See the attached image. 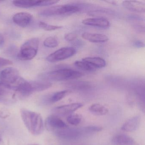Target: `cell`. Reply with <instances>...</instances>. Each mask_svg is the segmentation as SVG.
<instances>
[{
    "label": "cell",
    "instance_id": "obj_1",
    "mask_svg": "<svg viewBox=\"0 0 145 145\" xmlns=\"http://www.w3.org/2000/svg\"><path fill=\"white\" fill-rule=\"evenodd\" d=\"M21 117L29 131L34 135L42 134L44 124L41 115L39 113L23 108L21 109Z\"/></svg>",
    "mask_w": 145,
    "mask_h": 145
},
{
    "label": "cell",
    "instance_id": "obj_2",
    "mask_svg": "<svg viewBox=\"0 0 145 145\" xmlns=\"http://www.w3.org/2000/svg\"><path fill=\"white\" fill-rule=\"evenodd\" d=\"M83 75L82 73L76 70L69 69H61L42 73L39 76L44 80L58 81L75 79L80 78Z\"/></svg>",
    "mask_w": 145,
    "mask_h": 145
},
{
    "label": "cell",
    "instance_id": "obj_3",
    "mask_svg": "<svg viewBox=\"0 0 145 145\" xmlns=\"http://www.w3.org/2000/svg\"><path fill=\"white\" fill-rule=\"evenodd\" d=\"M80 10L81 8L75 5H57L44 9L40 14L45 17L65 16L76 13Z\"/></svg>",
    "mask_w": 145,
    "mask_h": 145
},
{
    "label": "cell",
    "instance_id": "obj_4",
    "mask_svg": "<svg viewBox=\"0 0 145 145\" xmlns=\"http://www.w3.org/2000/svg\"><path fill=\"white\" fill-rule=\"evenodd\" d=\"M39 40L38 38H32L26 41L21 48L18 55V59L29 61L34 58L38 53Z\"/></svg>",
    "mask_w": 145,
    "mask_h": 145
},
{
    "label": "cell",
    "instance_id": "obj_5",
    "mask_svg": "<svg viewBox=\"0 0 145 145\" xmlns=\"http://www.w3.org/2000/svg\"><path fill=\"white\" fill-rule=\"evenodd\" d=\"M17 69L12 67L7 68L0 74V85L5 89L12 90L20 79Z\"/></svg>",
    "mask_w": 145,
    "mask_h": 145
},
{
    "label": "cell",
    "instance_id": "obj_6",
    "mask_svg": "<svg viewBox=\"0 0 145 145\" xmlns=\"http://www.w3.org/2000/svg\"><path fill=\"white\" fill-rule=\"evenodd\" d=\"M76 52V49L73 47H63L50 54L46 57V60L51 63L61 61L73 56Z\"/></svg>",
    "mask_w": 145,
    "mask_h": 145
},
{
    "label": "cell",
    "instance_id": "obj_7",
    "mask_svg": "<svg viewBox=\"0 0 145 145\" xmlns=\"http://www.w3.org/2000/svg\"><path fill=\"white\" fill-rule=\"evenodd\" d=\"M45 126L47 130L52 133L61 129L69 127L61 119L54 114L50 115L46 118Z\"/></svg>",
    "mask_w": 145,
    "mask_h": 145
},
{
    "label": "cell",
    "instance_id": "obj_8",
    "mask_svg": "<svg viewBox=\"0 0 145 145\" xmlns=\"http://www.w3.org/2000/svg\"><path fill=\"white\" fill-rule=\"evenodd\" d=\"M84 106L83 103H71L62 105L55 108L52 110L53 114L58 116H65L70 115L74 112Z\"/></svg>",
    "mask_w": 145,
    "mask_h": 145
},
{
    "label": "cell",
    "instance_id": "obj_9",
    "mask_svg": "<svg viewBox=\"0 0 145 145\" xmlns=\"http://www.w3.org/2000/svg\"><path fill=\"white\" fill-rule=\"evenodd\" d=\"M56 136L67 140H74L81 136L80 129H74L68 127L61 129L53 132Z\"/></svg>",
    "mask_w": 145,
    "mask_h": 145
},
{
    "label": "cell",
    "instance_id": "obj_10",
    "mask_svg": "<svg viewBox=\"0 0 145 145\" xmlns=\"http://www.w3.org/2000/svg\"><path fill=\"white\" fill-rule=\"evenodd\" d=\"M83 24L87 26L96 27L103 29H108L110 27V23L106 18L104 17L92 18L84 19Z\"/></svg>",
    "mask_w": 145,
    "mask_h": 145
},
{
    "label": "cell",
    "instance_id": "obj_11",
    "mask_svg": "<svg viewBox=\"0 0 145 145\" xmlns=\"http://www.w3.org/2000/svg\"><path fill=\"white\" fill-rule=\"evenodd\" d=\"M33 16L27 12H18L14 15L12 17L13 22L21 27L25 28L31 23Z\"/></svg>",
    "mask_w": 145,
    "mask_h": 145
},
{
    "label": "cell",
    "instance_id": "obj_12",
    "mask_svg": "<svg viewBox=\"0 0 145 145\" xmlns=\"http://www.w3.org/2000/svg\"><path fill=\"white\" fill-rule=\"evenodd\" d=\"M70 92V91L68 90H65L48 95L44 97L42 103L44 105H49L55 103L63 99Z\"/></svg>",
    "mask_w": 145,
    "mask_h": 145
},
{
    "label": "cell",
    "instance_id": "obj_13",
    "mask_svg": "<svg viewBox=\"0 0 145 145\" xmlns=\"http://www.w3.org/2000/svg\"><path fill=\"white\" fill-rule=\"evenodd\" d=\"M123 6L129 10L142 13L145 11V5L143 2L137 1H125L122 3Z\"/></svg>",
    "mask_w": 145,
    "mask_h": 145
},
{
    "label": "cell",
    "instance_id": "obj_14",
    "mask_svg": "<svg viewBox=\"0 0 145 145\" xmlns=\"http://www.w3.org/2000/svg\"><path fill=\"white\" fill-rule=\"evenodd\" d=\"M114 145H139L132 137L124 134H118L114 136L112 140Z\"/></svg>",
    "mask_w": 145,
    "mask_h": 145
},
{
    "label": "cell",
    "instance_id": "obj_15",
    "mask_svg": "<svg viewBox=\"0 0 145 145\" xmlns=\"http://www.w3.org/2000/svg\"><path fill=\"white\" fill-rule=\"evenodd\" d=\"M140 116L139 115L134 116L123 124L121 129L127 132H132L138 129L140 123Z\"/></svg>",
    "mask_w": 145,
    "mask_h": 145
},
{
    "label": "cell",
    "instance_id": "obj_16",
    "mask_svg": "<svg viewBox=\"0 0 145 145\" xmlns=\"http://www.w3.org/2000/svg\"><path fill=\"white\" fill-rule=\"evenodd\" d=\"M82 37L86 40L95 43H104L108 41V37L102 34L85 32L82 35Z\"/></svg>",
    "mask_w": 145,
    "mask_h": 145
},
{
    "label": "cell",
    "instance_id": "obj_17",
    "mask_svg": "<svg viewBox=\"0 0 145 145\" xmlns=\"http://www.w3.org/2000/svg\"><path fill=\"white\" fill-rule=\"evenodd\" d=\"M33 93L35 92L43 91L50 88L52 84L47 81H35L30 82Z\"/></svg>",
    "mask_w": 145,
    "mask_h": 145
},
{
    "label": "cell",
    "instance_id": "obj_18",
    "mask_svg": "<svg viewBox=\"0 0 145 145\" xmlns=\"http://www.w3.org/2000/svg\"><path fill=\"white\" fill-rule=\"evenodd\" d=\"M13 4L17 7L29 8L43 6V1H14Z\"/></svg>",
    "mask_w": 145,
    "mask_h": 145
},
{
    "label": "cell",
    "instance_id": "obj_19",
    "mask_svg": "<svg viewBox=\"0 0 145 145\" xmlns=\"http://www.w3.org/2000/svg\"><path fill=\"white\" fill-rule=\"evenodd\" d=\"M82 60L88 63L96 69L104 67L106 65V61L101 57H85Z\"/></svg>",
    "mask_w": 145,
    "mask_h": 145
},
{
    "label": "cell",
    "instance_id": "obj_20",
    "mask_svg": "<svg viewBox=\"0 0 145 145\" xmlns=\"http://www.w3.org/2000/svg\"><path fill=\"white\" fill-rule=\"evenodd\" d=\"M89 110L93 114L97 115H106L108 113V110L105 106L99 103H94L89 107Z\"/></svg>",
    "mask_w": 145,
    "mask_h": 145
},
{
    "label": "cell",
    "instance_id": "obj_21",
    "mask_svg": "<svg viewBox=\"0 0 145 145\" xmlns=\"http://www.w3.org/2000/svg\"><path fill=\"white\" fill-rule=\"evenodd\" d=\"M80 129L81 135H90V134L99 132L101 131L103 129L101 126L91 125V126L83 127Z\"/></svg>",
    "mask_w": 145,
    "mask_h": 145
},
{
    "label": "cell",
    "instance_id": "obj_22",
    "mask_svg": "<svg viewBox=\"0 0 145 145\" xmlns=\"http://www.w3.org/2000/svg\"><path fill=\"white\" fill-rule=\"evenodd\" d=\"M82 117L81 115L78 114H72L68 116L67 122L69 124L72 125H77L82 121Z\"/></svg>",
    "mask_w": 145,
    "mask_h": 145
},
{
    "label": "cell",
    "instance_id": "obj_23",
    "mask_svg": "<svg viewBox=\"0 0 145 145\" xmlns=\"http://www.w3.org/2000/svg\"><path fill=\"white\" fill-rule=\"evenodd\" d=\"M74 65L77 67L78 68L84 71L91 72V71H95L96 69L92 67L90 64H89L88 63L83 61V60L82 61H76L74 63Z\"/></svg>",
    "mask_w": 145,
    "mask_h": 145
},
{
    "label": "cell",
    "instance_id": "obj_24",
    "mask_svg": "<svg viewBox=\"0 0 145 145\" xmlns=\"http://www.w3.org/2000/svg\"><path fill=\"white\" fill-rule=\"evenodd\" d=\"M58 44L57 39L54 37H48L44 42V46L48 48H55L58 45Z\"/></svg>",
    "mask_w": 145,
    "mask_h": 145
},
{
    "label": "cell",
    "instance_id": "obj_25",
    "mask_svg": "<svg viewBox=\"0 0 145 145\" xmlns=\"http://www.w3.org/2000/svg\"><path fill=\"white\" fill-rule=\"evenodd\" d=\"M39 27L40 28L46 30V31H50L57 30L63 27L61 26H55V25H50L47 24L44 22H40L39 23Z\"/></svg>",
    "mask_w": 145,
    "mask_h": 145
},
{
    "label": "cell",
    "instance_id": "obj_26",
    "mask_svg": "<svg viewBox=\"0 0 145 145\" xmlns=\"http://www.w3.org/2000/svg\"><path fill=\"white\" fill-rule=\"evenodd\" d=\"M69 86L73 89H87L89 87V85L88 83L84 82H72L69 84Z\"/></svg>",
    "mask_w": 145,
    "mask_h": 145
},
{
    "label": "cell",
    "instance_id": "obj_27",
    "mask_svg": "<svg viewBox=\"0 0 145 145\" xmlns=\"http://www.w3.org/2000/svg\"><path fill=\"white\" fill-rule=\"evenodd\" d=\"M10 115V112L7 108H3L0 110V118L2 119L7 118Z\"/></svg>",
    "mask_w": 145,
    "mask_h": 145
},
{
    "label": "cell",
    "instance_id": "obj_28",
    "mask_svg": "<svg viewBox=\"0 0 145 145\" xmlns=\"http://www.w3.org/2000/svg\"><path fill=\"white\" fill-rule=\"evenodd\" d=\"M77 38V34L74 33H68L64 35V39L68 41H74Z\"/></svg>",
    "mask_w": 145,
    "mask_h": 145
},
{
    "label": "cell",
    "instance_id": "obj_29",
    "mask_svg": "<svg viewBox=\"0 0 145 145\" xmlns=\"http://www.w3.org/2000/svg\"><path fill=\"white\" fill-rule=\"evenodd\" d=\"M12 63H13L12 61L8 59L0 57V68L8 65H12Z\"/></svg>",
    "mask_w": 145,
    "mask_h": 145
},
{
    "label": "cell",
    "instance_id": "obj_30",
    "mask_svg": "<svg viewBox=\"0 0 145 145\" xmlns=\"http://www.w3.org/2000/svg\"><path fill=\"white\" fill-rule=\"evenodd\" d=\"M134 27L137 31H139V32H144L145 29H144V25L141 24L137 23L135 24L134 26Z\"/></svg>",
    "mask_w": 145,
    "mask_h": 145
},
{
    "label": "cell",
    "instance_id": "obj_31",
    "mask_svg": "<svg viewBox=\"0 0 145 145\" xmlns=\"http://www.w3.org/2000/svg\"><path fill=\"white\" fill-rule=\"evenodd\" d=\"M133 45L137 48H142L144 47V44L141 40H136L133 43Z\"/></svg>",
    "mask_w": 145,
    "mask_h": 145
},
{
    "label": "cell",
    "instance_id": "obj_32",
    "mask_svg": "<svg viewBox=\"0 0 145 145\" xmlns=\"http://www.w3.org/2000/svg\"><path fill=\"white\" fill-rule=\"evenodd\" d=\"M5 38L2 34L0 33V48L3 47L5 44Z\"/></svg>",
    "mask_w": 145,
    "mask_h": 145
},
{
    "label": "cell",
    "instance_id": "obj_33",
    "mask_svg": "<svg viewBox=\"0 0 145 145\" xmlns=\"http://www.w3.org/2000/svg\"><path fill=\"white\" fill-rule=\"evenodd\" d=\"M6 93L5 90L3 89V87L0 86V96L4 95Z\"/></svg>",
    "mask_w": 145,
    "mask_h": 145
},
{
    "label": "cell",
    "instance_id": "obj_34",
    "mask_svg": "<svg viewBox=\"0 0 145 145\" xmlns=\"http://www.w3.org/2000/svg\"><path fill=\"white\" fill-rule=\"evenodd\" d=\"M2 135H1V133L0 132V144L1 143V141H2Z\"/></svg>",
    "mask_w": 145,
    "mask_h": 145
},
{
    "label": "cell",
    "instance_id": "obj_35",
    "mask_svg": "<svg viewBox=\"0 0 145 145\" xmlns=\"http://www.w3.org/2000/svg\"><path fill=\"white\" fill-rule=\"evenodd\" d=\"M39 145V144H30V145Z\"/></svg>",
    "mask_w": 145,
    "mask_h": 145
}]
</instances>
